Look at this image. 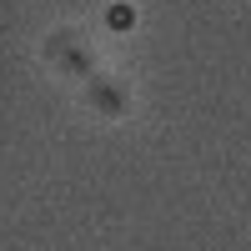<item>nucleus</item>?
Instances as JSON below:
<instances>
[{"label": "nucleus", "instance_id": "obj_1", "mask_svg": "<svg viewBox=\"0 0 251 251\" xmlns=\"http://www.w3.org/2000/svg\"><path fill=\"white\" fill-rule=\"evenodd\" d=\"M111 25H116V30H126V25H131V10L116 5V10H111Z\"/></svg>", "mask_w": 251, "mask_h": 251}]
</instances>
